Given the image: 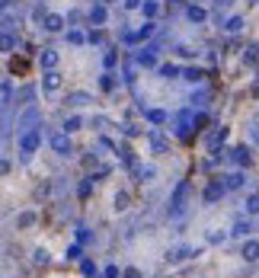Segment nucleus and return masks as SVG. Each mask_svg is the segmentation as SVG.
I'll return each mask as SVG.
<instances>
[{"label": "nucleus", "mask_w": 259, "mask_h": 278, "mask_svg": "<svg viewBox=\"0 0 259 278\" xmlns=\"http://www.w3.org/2000/svg\"><path fill=\"white\" fill-rule=\"evenodd\" d=\"M189 192H192V186L186 183V179H183L179 186H176L173 198H170V214H173V217H179V214H183V208H186V198H189Z\"/></svg>", "instance_id": "obj_1"}, {"label": "nucleus", "mask_w": 259, "mask_h": 278, "mask_svg": "<svg viewBox=\"0 0 259 278\" xmlns=\"http://www.w3.org/2000/svg\"><path fill=\"white\" fill-rule=\"evenodd\" d=\"M39 141H42V135H39V131H26V135H22L19 138V150H22V160H29V157L35 154V150H39Z\"/></svg>", "instance_id": "obj_2"}, {"label": "nucleus", "mask_w": 259, "mask_h": 278, "mask_svg": "<svg viewBox=\"0 0 259 278\" xmlns=\"http://www.w3.org/2000/svg\"><path fill=\"white\" fill-rule=\"evenodd\" d=\"M51 150L58 157H70V154H74V147H70V135H64V131L51 135Z\"/></svg>", "instance_id": "obj_3"}, {"label": "nucleus", "mask_w": 259, "mask_h": 278, "mask_svg": "<svg viewBox=\"0 0 259 278\" xmlns=\"http://www.w3.org/2000/svg\"><path fill=\"white\" fill-rule=\"evenodd\" d=\"M61 83H64V77L58 74V70H45V77H42V90L45 93H58V90H61Z\"/></svg>", "instance_id": "obj_4"}, {"label": "nucleus", "mask_w": 259, "mask_h": 278, "mask_svg": "<svg viewBox=\"0 0 259 278\" xmlns=\"http://www.w3.org/2000/svg\"><path fill=\"white\" fill-rule=\"evenodd\" d=\"M147 141H150V150H154V154H167V147H170V144H167V138H163V131H160V128H150Z\"/></svg>", "instance_id": "obj_5"}, {"label": "nucleus", "mask_w": 259, "mask_h": 278, "mask_svg": "<svg viewBox=\"0 0 259 278\" xmlns=\"http://www.w3.org/2000/svg\"><path fill=\"white\" fill-rule=\"evenodd\" d=\"M58 61H61V55H58L55 48H42V55H39L42 70H55V67H58Z\"/></svg>", "instance_id": "obj_6"}, {"label": "nucleus", "mask_w": 259, "mask_h": 278, "mask_svg": "<svg viewBox=\"0 0 259 278\" xmlns=\"http://www.w3.org/2000/svg\"><path fill=\"white\" fill-rule=\"evenodd\" d=\"M42 26H45V32H61L64 29V16L61 13H45L42 16Z\"/></svg>", "instance_id": "obj_7"}, {"label": "nucleus", "mask_w": 259, "mask_h": 278, "mask_svg": "<svg viewBox=\"0 0 259 278\" xmlns=\"http://www.w3.org/2000/svg\"><path fill=\"white\" fill-rule=\"evenodd\" d=\"M240 256H243L246 262H256V259H259V240L246 237V240H243V249H240Z\"/></svg>", "instance_id": "obj_8"}, {"label": "nucleus", "mask_w": 259, "mask_h": 278, "mask_svg": "<svg viewBox=\"0 0 259 278\" xmlns=\"http://www.w3.org/2000/svg\"><path fill=\"white\" fill-rule=\"evenodd\" d=\"M224 141H227V128H218V131H211V135H208L205 144H208V150H211V154H218V147H221Z\"/></svg>", "instance_id": "obj_9"}, {"label": "nucleus", "mask_w": 259, "mask_h": 278, "mask_svg": "<svg viewBox=\"0 0 259 278\" xmlns=\"http://www.w3.org/2000/svg\"><path fill=\"white\" fill-rule=\"evenodd\" d=\"M157 32V26H154V19H147L144 22V26H141L135 35H128V42H144V39H150V35H154Z\"/></svg>", "instance_id": "obj_10"}, {"label": "nucleus", "mask_w": 259, "mask_h": 278, "mask_svg": "<svg viewBox=\"0 0 259 278\" xmlns=\"http://www.w3.org/2000/svg\"><path fill=\"white\" fill-rule=\"evenodd\" d=\"M224 192H227V189H224V183H218V179H215V183H211V186L205 189V195H202V198L211 205V201H218L221 195H224Z\"/></svg>", "instance_id": "obj_11"}, {"label": "nucleus", "mask_w": 259, "mask_h": 278, "mask_svg": "<svg viewBox=\"0 0 259 278\" xmlns=\"http://www.w3.org/2000/svg\"><path fill=\"white\" fill-rule=\"evenodd\" d=\"M35 221H39V214H35V211H22L16 217V227H19V231H29V227H35Z\"/></svg>", "instance_id": "obj_12"}, {"label": "nucleus", "mask_w": 259, "mask_h": 278, "mask_svg": "<svg viewBox=\"0 0 259 278\" xmlns=\"http://www.w3.org/2000/svg\"><path fill=\"white\" fill-rule=\"evenodd\" d=\"M230 154H234V160H237L240 166H250V163H253V154H250V147H246V144H243V147H234Z\"/></svg>", "instance_id": "obj_13"}, {"label": "nucleus", "mask_w": 259, "mask_h": 278, "mask_svg": "<svg viewBox=\"0 0 259 278\" xmlns=\"http://www.w3.org/2000/svg\"><path fill=\"white\" fill-rule=\"evenodd\" d=\"M198 252H202V249H186V246H183V249H173L167 259L176 265V262H183V259H189V256H198Z\"/></svg>", "instance_id": "obj_14"}, {"label": "nucleus", "mask_w": 259, "mask_h": 278, "mask_svg": "<svg viewBox=\"0 0 259 278\" xmlns=\"http://www.w3.org/2000/svg\"><path fill=\"white\" fill-rule=\"evenodd\" d=\"M138 10H141V13H144L147 19H154V16L160 13V4H157V0H141V7H138Z\"/></svg>", "instance_id": "obj_15"}, {"label": "nucleus", "mask_w": 259, "mask_h": 278, "mask_svg": "<svg viewBox=\"0 0 259 278\" xmlns=\"http://www.w3.org/2000/svg\"><path fill=\"white\" fill-rule=\"evenodd\" d=\"M135 61L141 64V67H154L157 64V58H154V48H144V52H138V58Z\"/></svg>", "instance_id": "obj_16"}, {"label": "nucleus", "mask_w": 259, "mask_h": 278, "mask_svg": "<svg viewBox=\"0 0 259 278\" xmlns=\"http://www.w3.org/2000/svg\"><path fill=\"white\" fill-rule=\"evenodd\" d=\"M106 16H109V13H106V4H96V7L90 10V22H93V26H102Z\"/></svg>", "instance_id": "obj_17"}, {"label": "nucleus", "mask_w": 259, "mask_h": 278, "mask_svg": "<svg viewBox=\"0 0 259 278\" xmlns=\"http://www.w3.org/2000/svg\"><path fill=\"white\" fill-rule=\"evenodd\" d=\"M186 16H189L192 22H205V19H208V10L195 4V7H189V10H186Z\"/></svg>", "instance_id": "obj_18"}, {"label": "nucleus", "mask_w": 259, "mask_h": 278, "mask_svg": "<svg viewBox=\"0 0 259 278\" xmlns=\"http://www.w3.org/2000/svg\"><path fill=\"white\" fill-rule=\"evenodd\" d=\"M144 118H147L150 125H163V122H167V112H163V109H147Z\"/></svg>", "instance_id": "obj_19"}, {"label": "nucleus", "mask_w": 259, "mask_h": 278, "mask_svg": "<svg viewBox=\"0 0 259 278\" xmlns=\"http://www.w3.org/2000/svg\"><path fill=\"white\" fill-rule=\"evenodd\" d=\"M115 211H128V205H132V195H128V192L122 189V192H115Z\"/></svg>", "instance_id": "obj_20"}, {"label": "nucleus", "mask_w": 259, "mask_h": 278, "mask_svg": "<svg viewBox=\"0 0 259 278\" xmlns=\"http://www.w3.org/2000/svg\"><path fill=\"white\" fill-rule=\"evenodd\" d=\"M183 77L189 80V83H202V80H205V70H202V67H186Z\"/></svg>", "instance_id": "obj_21"}, {"label": "nucleus", "mask_w": 259, "mask_h": 278, "mask_svg": "<svg viewBox=\"0 0 259 278\" xmlns=\"http://www.w3.org/2000/svg\"><path fill=\"white\" fill-rule=\"evenodd\" d=\"M154 176H157V166H138V179L141 183H154Z\"/></svg>", "instance_id": "obj_22"}, {"label": "nucleus", "mask_w": 259, "mask_h": 278, "mask_svg": "<svg viewBox=\"0 0 259 278\" xmlns=\"http://www.w3.org/2000/svg\"><path fill=\"white\" fill-rule=\"evenodd\" d=\"M13 48H16V39H13L10 32H0V52H4V55H10Z\"/></svg>", "instance_id": "obj_23"}, {"label": "nucleus", "mask_w": 259, "mask_h": 278, "mask_svg": "<svg viewBox=\"0 0 259 278\" xmlns=\"http://www.w3.org/2000/svg\"><path fill=\"white\" fill-rule=\"evenodd\" d=\"M80 128H84V118H80V115H70L67 122H64V135H74V131H80Z\"/></svg>", "instance_id": "obj_24"}, {"label": "nucleus", "mask_w": 259, "mask_h": 278, "mask_svg": "<svg viewBox=\"0 0 259 278\" xmlns=\"http://www.w3.org/2000/svg\"><path fill=\"white\" fill-rule=\"evenodd\" d=\"M67 103L70 106H87V103H93V96L90 93H67Z\"/></svg>", "instance_id": "obj_25"}, {"label": "nucleus", "mask_w": 259, "mask_h": 278, "mask_svg": "<svg viewBox=\"0 0 259 278\" xmlns=\"http://www.w3.org/2000/svg\"><path fill=\"white\" fill-rule=\"evenodd\" d=\"M243 61H246V64L259 61V42H253V45H246V48H243Z\"/></svg>", "instance_id": "obj_26"}, {"label": "nucleus", "mask_w": 259, "mask_h": 278, "mask_svg": "<svg viewBox=\"0 0 259 278\" xmlns=\"http://www.w3.org/2000/svg\"><path fill=\"white\" fill-rule=\"evenodd\" d=\"M243 186V173H230L224 176V189H240Z\"/></svg>", "instance_id": "obj_27"}, {"label": "nucleus", "mask_w": 259, "mask_h": 278, "mask_svg": "<svg viewBox=\"0 0 259 278\" xmlns=\"http://www.w3.org/2000/svg\"><path fill=\"white\" fill-rule=\"evenodd\" d=\"M32 262H35V265H48V262H51V256H48V249H42V246H39V249H35V252H32Z\"/></svg>", "instance_id": "obj_28"}, {"label": "nucleus", "mask_w": 259, "mask_h": 278, "mask_svg": "<svg viewBox=\"0 0 259 278\" xmlns=\"http://www.w3.org/2000/svg\"><path fill=\"white\" fill-rule=\"evenodd\" d=\"M250 231H253V227H250V221H237V224H234V231H230V234H234V237H243V240H246V234H250Z\"/></svg>", "instance_id": "obj_29"}, {"label": "nucleus", "mask_w": 259, "mask_h": 278, "mask_svg": "<svg viewBox=\"0 0 259 278\" xmlns=\"http://www.w3.org/2000/svg\"><path fill=\"white\" fill-rule=\"evenodd\" d=\"M246 214H259V192L246 195Z\"/></svg>", "instance_id": "obj_30"}, {"label": "nucleus", "mask_w": 259, "mask_h": 278, "mask_svg": "<svg viewBox=\"0 0 259 278\" xmlns=\"http://www.w3.org/2000/svg\"><path fill=\"white\" fill-rule=\"evenodd\" d=\"M160 77H167V80L179 77V67H176V64H160Z\"/></svg>", "instance_id": "obj_31"}, {"label": "nucleus", "mask_w": 259, "mask_h": 278, "mask_svg": "<svg viewBox=\"0 0 259 278\" xmlns=\"http://www.w3.org/2000/svg\"><path fill=\"white\" fill-rule=\"evenodd\" d=\"M67 42H70V45H84V42H87V35L80 32V29H70V32H67Z\"/></svg>", "instance_id": "obj_32"}, {"label": "nucleus", "mask_w": 259, "mask_h": 278, "mask_svg": "<svg viewBox=\"0 0 259 278\" xmlns=\"http://www.w3.org/2000/svg\"><path fill=\"white\" fill-rule=\"evenodd\" d=\"M99 87H102L106 93H112V90H115V77H112V74H102V80H99Z\"/></svg>", "instance_id": "obj_33"}, {"label": "nucleus", "mask_w": 259, "mask_h": 278, "mask_svg": "<svg viewBox=\"0 0 259 278\" xmlns=\"http://www.w3.org/2000/svg\"><path fill=\"white\" fill-rule=\"evenodd\" d=\"M224 29H227V32H240V29H243V19H240V16H230Z\"/></svg>", "instance_id": "obj_34"}, {"label": "nucleus", "mask_w": 259, "mask_h": 278, "mask_svg": "<svg viewBox=\"0 0 259 278\" xmlns=\"http://www.w3.org/2000/svg\"><path fill=\"white\" fill-rule=\"evenodd\" d=\"M227 234L224 231H208V243H224Z\"/></svg>", "instance_id": "obj_35"}, {"label": "nucleus", "mask_w": 259, "mask_h": 278, "mask_svg": "<svg viewBox=\"0 0 259 278\" xmlns=\"http://www.w3.org/2000/svg\"><path fill=\"white\" fill-rule=\"evenodd\" d=\"M77 192H80V198H87L90 192H93V179H84V183H80V189H77Z\"/></svg>", "instance_id": "obj_36"}, {"label": "nucleus", "mask_w": 259, "mask_h": 278, "mask_svg": "<svg viewBox=\"0 0 259 278\" xmlns=\"http://www.w3.org/2000/svg\"><path fill=\"white\" fill-rule=\"evenodd\" d=\"M102 278H119V265H106V272Z\"/></svg>", "instance_id": "obj_37"}, {"label": "nucleus", "mask_w": 259, "mask_h": 278, "mask_svg": "<svg viewBox=\"0 0 259 278\" xmlns=\"http://www.w3.org/2000/svg\"><path fill=\"white\" fill-rule=\"evenodd\" d=\"M77 240H80V243H90V231H87V227H77Z\"/></svg>", "instance_id": "obj_38"}, {"label": "nucleus", "mask_w": 259, "mask_h": 278, "mask_svg": "<svg viewBox=\"0 0 259 278\" xmlns=\"http://www.w3.org/2000/svg\"><path fill=\"white\" fill-rule=\"evenodd\" d=\"M102 61H106V67H115V61H119V58H115V52H106Z\"/></svg>", "instance_id": "obj_39"}, {"label": "nucleus", "mask_w": 259, "mask_h": 278, "mask_svg": "<svg viewBox=\"0 0 259 278\" xmlns=\"http://www.w3.org/2000/svg\"><path fill=\"white\" fill-rule=\"evenodd\" d=\"M122 278H141V269H135V265H132V269L122 272Z\"/></svg>", "instance_id": "obj_40"}, {"label": "nucleus", "mask_w": 259, "mask_h": 278, "mask_svg": "<svg viewBox=\"0 0 259 278\" xmlns=\"http://www.w3.org/2000/svg\"><path fill=\"white\" fill-rule=\"evenodd\" d=\"M122 131H125V135H128V138H138V135H141V131H138L135 125H122Z\"/></svg>", "instance_id": "obj_41"}, {"label": "nucleus", "mask_w": 259, "mask_h": 278, "mask_svg": "<svg viewBox=\"0 0 259 278\" xmlns=\"http://www.w3.org/2000/svg\"><path fill=\"white\" fill-rule=\"evenodd\" d=\"M84 275H96V265H93L90 259H84Z\"/></svg>", "instance_id": "obj_42"}, {"label": "nucleus", "mask_w": 259, "mask_h": 278, "mask_svg": "<svg viewBox=\"0 0 259 278\" xmlns=\"http://www.w3.org/2000/svg\"><path fill=\"white\" fill-rule=\"evenodd\" d=\"M10 170H13V166H10V160H4V157H0V176H7Z\"/></svg>", "instance_id": "obj_43"}, {"label": "nucleus", "mask_w": 259, "mask_h": 278, "mask_svg": "<svg viewBox=\"0 0 259 278\" xmlns=\"http://www.w3.org/2000/svg\"><path fill=\"white\" fill-rule=\"evenodd\" d=\"M122 7H125V10H138L141 0H122Z\"/></svg>", "instance_id": "obj_44"}, {"label": "nucleus", "mask_w": 259, "mask_h": 278, "mask_svg": "<svg viewBox=\"0 0 259 278\" xmlns=\"http://www.w3.org/2000/svg\"><path fill=\"white\" fill-rule=\"evenodd\" d=\"M230 4H234V0H215V7H218V10H230Z\"/></svg>", "instance_id": "obj_45"}, {"label": "nucleus", "mask_w": 259, "mask_h": 278, "mask_svg": "<svg viewBox=\"0 0 259 278\" xmlns=\"http://www.w3.org/2000/svg\"><path fill=\"white\" fill-rule=\"evenodd\" d=\"M67 259H80V246H70L67 249Z\"/></svg>", "instance_id": "obj_46"}, {"label": "nucleus", "mask_w": 259, "mask_h": 278, "mask_svg": "<svg viewBox=\"0 0 259 278\" xmlns=\"http://www.w3.org/2000/svg\"><path fill=\"white\" fill-rule=\"evenodd\" d=\"M99 4H115V0H99Z\"/></svg>", "instance_id": "obj_47"}, {"label": "nucleus", "mask_w": 259, "mask_h": 278, "mask_svg": "<svg viewBox=\"0 0 259 278\" xmlns=\"http://www.w3.org/2000/svg\"><path fill=\"white\" fill-rule=\"evenodd\" d=\"M170 4H183V0H170Z\"/></svg>", "instance_id": "obj_48"}]
</instances>
